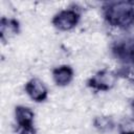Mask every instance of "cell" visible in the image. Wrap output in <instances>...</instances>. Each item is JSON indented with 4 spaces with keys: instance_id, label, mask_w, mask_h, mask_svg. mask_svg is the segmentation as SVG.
Listing matches in <instances>:
<instances>
[{
    "instance_id": "cell-6",
    "label": "cell",
    "mask_w": 134,
    "mask_h": 134,
    "mask_svg": "<svg viewBox=\"0 0 134 134\" xmlns=\"http://www.w3.org/2000/svg\"><path fill=\"white\" fill-rule=\"evenodd\" d=\"M52 77L58 86H66L73 79V69L68 65H62L53 69Z\"/></svg>"
},
{
    "instance_id": "cell-4",
    "label": "cell",
    "mask_w": 134,
    "mask_h": 134,
    "mask_svg": "<svg viewBox=\"0 0 134 134\" xmlns=\"http://www.w3.org/2000/svg\"><path fill=\"white\" fill-rule=\"evenodd\" d=\"M80 14L72 8H67L59 12L52 19L53 26L59 30H70L77 25Z\"/></svg>"
},
{
    "instance_id": "cell-3",
    "label": "cell",
    "mask_w": 134,
    "mask_h": 134,
    "mask_svg": "<svg viewBox=\"0 0 134 134\" xmlns=\"http://www.w3.org/2000/svg\"><path fill=\"white\" fill-rule=\"evenodd\" d=\"M117 74L111 70L103 69L96 72L88 82V86L97 91H108L116 83Z\"/></svg>"
},
{
    "instance_id": "cell-8",
    "label": "cell",
    "mask_w": 134,
    "mask_h": 134,
    "mask_svg": "<svg viewBox=\"0 0 134 134\" xmlns=\"http://www.w3.org/2000/svg\"><path fill=\"white\" fill-rule=\"evenodd\" d=\"M18 22L14 19H6L2 18L1 20V39L4 41L5 37L8 39L13 36H15L18 32Z\"/></svg>"
},
{
    "instance_id": "cell-2",
    "label": "cell",
    "mask_w": 134,
    "mask_h": 134,
    "mask_svg": "<svg viewBox=\"0 0 134 134\" xmlns=\"http://www.w3.org/2000/svg\"><path fill=\"white\" fill-rule=\"evenodd\" d=\"M115 57L121 62V73L134 82V40H124L113 47Z\"/></svg>"
},
{
    "instance_id": "cell-10",
    "label": "cell",
    "mask_w": 134,
    "mask_h": 134,
    "mask_svg": "<svg viewBox=\"0 0 134 134\" xmlns=\"http://www.w3.org/2000/svg\"><path fill=\"white\" fill-rule=\"evenodd\" d=\"M120 134H134V119L127 118L119 124Z\"/></svg>"
},
{
    "instance_id": "cell-9",
    "label": "cell",
    "mask_w": 134,
    "mask_h": 134,
    "mask_svg": "<svg viewBox=\"0 0 134 134\" xmlns=\"http://www.w3.org/2000/svg\"><path fill=\"white\" fill-rule=\"evenodd\" d=\"M94 125L96 128H98L100 131H105V130H111L113 127V122L111 120V118L109 117H97L94 120Z\"/></svg>"
},
{
    "instance_id": "cell-1",
    "label": "cell",
    "mask_w": 134,
    "mask_h": 134,
    "mask_svg": "<svg viewBox=\"0 0 134 134\" xmlns=\"http://www.w3.org/2000/svg\"><path fill=\"white\" fill-rule=\"evenodd\" d=\"M105 18L112 26L129 28L134 24V7L129 2L109 3L104 8Z\"/></svg>"
},
{
    "instance_id": "cell-7",
    "label": "cell",
    "mask_w": 134,
    "mask_h": 134,
    "mask_svg": "<svg viewBox=\"0 0 134 134\" xmlns=\"http://www.w3.org/2000/svg\"><path fill=\"white\" fill-rule=\"evenodd\" d=\"M34 112L27 107L18 106L15 109V117L18 126H34Z\"/></svg>"
},
{
    "instance_id": "cell-11",
    "label": "cell",
    "mask_w": 134,
    "mask_h": 134,
    "mask_svg": "<svg viewBox=\"0 0 134 134\" xmlns=\"http://www.w3.org/2000/svg\"><path fill=\"white\" fill-rule=\"evenodd\" d=\"M15 134H36L34 126H18Z\"/></svg>"
},
{
    "instance_id": "cell-5",
    "label": "cell",
    "mask_w": 134,
    "mask_h": 134,
    "mask_svg": "<svg viewBox=\"0 0 134 134\" xmlns=\"http://www.w3.org/2000/svg\"><path fill=\"white\" fill-rule=\"evenodd\" d=\"M25 92L27 95L35 102L41 103L44 102L47 98L48 95V90L45 86V84L39 80V79H31L25 84Z\"/></svg>"
}]
</instances>
